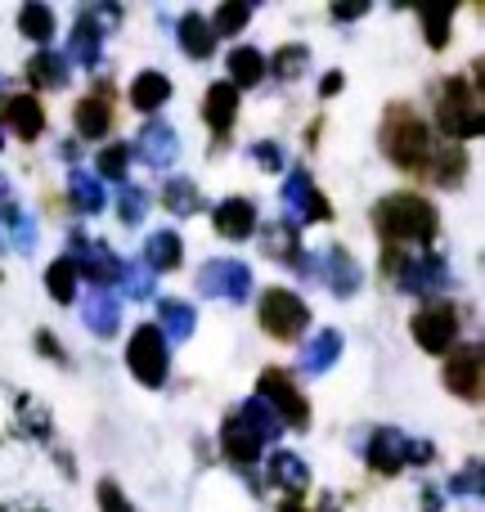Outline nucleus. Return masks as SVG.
Instances as JSON below:
<instances>
[{"label":"nucleus","instance_id":"f257e3e1","mask_svg":"<svg viewBox=\"0 0 485 512\" xmlns=\"http://www.w3.org/2000/svg\"><path fill=\"white\" fill-rule=\"evenodd\" d=\"M373 230L387 248H409V243L427 248L441 234V216H436L432 198L400 189V194H387L373 203Z\"/></svg>","mask_w":485,"mask_h":512},{"label":"nucleus","instance_id":"864d4df0","mask_svg":"<svg viewBox=\"0 0 485 512\" xmlns=\"http://www.w3.org/2000/svg\"><path fill=\"white\" fill-rule=\"evenodd\" d=\"M423 504H427V512H441V504H436V490H427V495H423Z\"/></svg>","mask_w":485,"mask_h":512},{"label":"nucleus","instance_id":"72a5a7b5","mask_svg":"<svg viewBox=\"0 0 485 512\" xmlns=\"http://www.w3.org/2000/svg\"><path fill=\"white\" fill-rule=\"evenodd\" d=\"M337 355H342V333H337V328H319L315 342H310L306 355H301V369L319 378V373H328L337 364Z\"/></svg>","mask_w":485,"mask_h":512},{"label":"nucleus","instance_id":"423d86ee","mask_svg":"<svg viewBox=\"0 0 485 512\" xmlns=\"http://www.w3.org/2000/svg\"><path fill=\"white\" fill-rule=\"evenodd\" d=\"M256 400L279 418V427H292V432H306L310 427V400L301 396V387L292 382L288 369H261V378H256Z\"/></svg>","mask_w":485,"mask_h":512},{"label":"nucleus","instance_id":"aec40b11","mask_svg":"<svg viewBox=\"0 0 485 512\" xmlns=\"http://www.w3.org/2000/svg\"><path fill=\"white\" fill-rule=\"evenodd\" d=\"M265 477H270V486L283 490L288 499H301V495L310 490V468H306V459H301V454H292V450H274L270 463H265Z\"/></svg>","mask_w":485,"mask_h":512},{"label":"nucleus","instance_id":"9d476101","mask_svg":"<svg viewBox=\"0 0 485 512\" xmlns=\"http://www.w3.org/2000/svg\"><path fill=\"white\" fill-rule=\"evenodd\" d=\"M198 288L203 297H216V301H230V306H243L252 297V270L239 261V256H216L198 270Z\"/></svg>","mask_w":485,"mask_h":512},{"label":"nucleus","instance_id":"58836bf2","mask_svg":"<svg viewBox=\"0 0 485 512\" xmlns=\"http://www.w3.org/2000/svg\"><path fill=\"white\" fill-rule=\"evenodd\" d=\"M247 23H252V5H243V0H230V5H221L212 18H207L212 36H239Z\"/></svg>","mask_w":485,"mask_h":512},{"label":"nucleus","instance_id":"2f4dec72","mask_svg":"<svg viewBox=\"0 0 485 512\" xmlns=\"http://www.w3.org/2000/svg\"><path fill=\"white\" fill-rule=\"evenodd\" d=\"M225 68H230V86L234 90H252V86H261V77H265V54L256 50V45H234L230 50V59H225Z\"/></svg>","mask_w":485,"mask_h":512},{"label":"nucleus","instance_id":"39448f33","mask_svg":"<svg viewBox=\"0 0 485 512\" xmlns=\"http://www.w3.org/2000/svg\"><path fill=\"white\" fill-rule=\"evenodd\" d=\"M387 279L396 283L400 292H409V297H436V292L454 288L450 261H445L441 252H405L400 248L396 265L387 270Z\"/></svg>","mask_w":485,"mask_h":512},{"label":"nucleus","instance_id":"5701e85b","mask_svg":"<svg viewBox=\"0 0 485 512\" xmlns=\"http://www.w3.org/2000/svg\"><path fill=\"white\" fill-rule=\"evenodd\" d=\"M221 450H225V459H230L234 468H252V463L261 459L265 445L256 441L252 427H247L239 414H225V423H221Z\"/></svg>","mask_w":485,"mask_h":512},{"label":"nucleus","instance_id":"6e6d98bb","mask_svg":"<svg viewBox=\"0 0 485 512\" xmlns=\"http://www.w3.org/2000/svg\"><path fill=\"white\" fill-rule=\"evenodd\" d=\"M0 149H5V144H0Z\"/></svg>","mask_w":485,"mask_h":512},{"label":"nucleus","instance_id":"4c0bfd02","mask_svg":"<svg viewBox=\"0 0 485 512\" xmlns=\"http://www.w3.org/2000/svg\"><path fill=\"white\" fill-rule=\"evenodd\" d=\"M234 414H239L243 423L252 427V436H256V441H261V445L279 441V432H283V427H279V418H274L270 409H265L256 396H252V400H243V409H234Z\"/></svg>","mask_w":485,"mask_h":512},{"label":"nucleus","instance_id":"f03ea898","mask_svg":"<svg viewBox=\"0 0 485 512\" xmlns=\"http://www.w3.org/2000/svg\"><path fill=\"white\" fill-rule=\"evenodd\" d=\"M432 149V126L423 122V113H414L409 104H387V113H382V153H387L391 167L423 171Z\"/></svg>","mask_w":485,"mask_h":512},{"label":"nucleus","instance_id":"9b49d317","mask_svg":"<svg viewBox=\"0 0 485 512\" xmlns=\"http://www.w3.org/2000/svg\"><path fill=\"white\" fill-rule=\"evenodd\" d=\"M68 261H72V270H77V279H86L90 288H117L122 265H126V261H117V252L108 248V243H95V239H86V234H72Z\"/></svg>","mask_w":485,"mask_h":512},{"label":"nucleus","instance_id":"473e14b6","mask_svg":"<svg viewBox=\"0 0 485 512\" xmlns=\"http://www.w3.org/2000/svg\"><path fill=\"white\" fill-rule=\"evenodd\" d=\"M27 86H36V90H63L68 86V59L63 54H54V50H41L36 59H27Z\"/></svg>","mask_w":485,"mask_h":512},{"label":"nucleus","instance_id":"37998d69","mask_svg":"<svg viewBox=\"0 0 485 512\" xmlns=\"http://www.w3.org/2000/svg\"><path fill=\"white\" fill-rule=\"evenodd\" d=\"M450 27H454V9H423V32L432 50L450 45Z\"/></svg>","mask_w":485,"mask_h":512},{"label":"nucleus","instance_id":"ddd939ff","mask_svg":"<svg viewBox=\"0 0 485 512\" xmlns=\"http://www.w3.org/2000/svg\"><path fill=\"white\" fill-rule=\"evenodd\" d=\"M283 207H288V221L297 225V230H301V225H324V221H333V203L319 194L315 180H310L301 167H292L288 180H283Z\"/></svg>","mask_w":485,"mask_h":512},{"label":"nucleus","instance_id":"c9c22d12","mask_svg":"<svg viewBox=\"0 0 485 512\" xmlns=\"http://www.w3.org/2000/svg\"><path fill=\"white\" fill-rule=\"evenodd\" d=\"M162 203H167L171 216H198L207 207V198L198 194V185L189 176H171L167 189H162Z\"/></svg>","mask_w":485,"mask_h":512},{"label":"nucleus","instance_id":"bb28decb","mask_svg":"<svg viewBox=\"0 0 485 512\" xmlns=\"http://www.w3.org/2000/svg\"><path fill=\"white\" fill-rule=\"evenodd\" d=\"M423 171H427V180H436L441 189L463 185V171H468V149H463V144H436Z\"/></svg>","mask_w":485,"mask_h":512},{"label":"nucleus","instance_id":"6ab92c4d","mask_svg":"<svg viewBox=\"0 0 485 512\" xmlns=\"http://www.w3.org/2000/svg\"><path fill=\"white\" fill-rule=\"evenodd\" d=\"M0 239H5L9 248H18V252L36 248V225H32V216H23V207L14 203L5 176H0Z\"/></svg>","mask_w":485,"mask_h":512},{"label":"nucleus","instance_id":"ea45409f","mask_svg":"<svg viewBox=\"0 0 485 512\" xmlns=\"http://www.w3.org/2000/svg\"><path fill=\"white\" fill-rule=\"evenodd\" d=\"M306 63H310L306 45H279V50H274V59H270V72H274V77H283V81H297L301 72H306Z\"/></svg>","mask_w":485,"mask_h":512},{"label":"nucleus","instance_id":"b1692460","mask_svg":"<svg viewBox=\"0 0 485 512\" xmlns=\"http://www.w3.org/2000/svg\"><path fill=\"white\" fill-rule=\"evenodd\" d=\"M140 265H144L149 274H171V270H180V265H185V239H180L176 230L149 234V239H144Z\"/></svg>","mask_w":485,"mask_h":512},{"label":"nucleus","instance_id":"3c124183","mask_svg":"<svg viewBox=\"0 0 485 512\" xmlns=\"http://www.w3.org/2000/svg\"><path fill=\"white\" fill-rule=\"evenodd\" d=\"M342 86H346V77H342V72H324V81H319V95H324V99H333Z\"/></svg>","mask_w":485,"mask_h":512},{"label":"nucleus","instance_id":"412c9836","mask_svg":"<svg viewBox=\"0 0 485 512\" xmlns=\"http://www.w3.org/2000/svg\"><path fill=\"white\" fill-rule=\"evenodd\" d=\"M81 319L95 337H113L122 328V297L113 288H90V297L81 301Z\"/></svg>","mask_w":485,"mask_h":512},{"label":"nucleus","instance_id":"c756f323","mask_svg":"<svg viewBox=\"0 0 485 512\" xmlns=\"http://www.w3.org/2000/svg\"><path fill=\"white\" fill-rule=\"evenodd\" d=\"M167 99H171V77H167V72H158V68L135 72V81H131V104L140 108V113H158Z\"/></svg>","mask_w":485,"mask_h":512},{"label":"nucleus","instance_id":"8fccbe9b","mask_svg":"<svg viewBox=\"0 0 485 512\" xmlns=\"http://www.w3.org/2000/svg\"><path fill=\"white\" fill-rule=\"evenodd\" d=\"M279 512H315V508H306V504H301V499H283ZM319 512H342V508H337L333 499H324V504H319Z\"/></svg>","mask_w":485,"mask_h":512},{"label":"nucleus","instance_id":"a211bd4d","mask_svg":"<svg viewBox=\"0 0 485 512\" xmlns=\"http://www.w3.org/2000/svg\"><path fill=\"white\" fill-rule=\"evenodd\" d=\"M0 122H5L18 140L32 144L36 135H45V108L36 95H5L0 99Z\"/></svg>","mask_w":485,"mask_h":512},{"label":"nucleus","instance_id":"49530a36","mask_svg":"<svg viewBox=\"0 0 485 512\" xmlns=\"http://www.w3.org/2000/svg\"><path fill=\"white\" fill-rule=\"evenodd\" d=\"M95 499H99V512H135V504L122 495V486H117V481H99Z\"/></svg>","mask_w":485,"mask_h":512},{"label":"nucleus","instance_id":"393cba45","mask_svg":"<svg viewBox=\"0 0 485 512\" xmlns=\"http://www.w3.org/2000/svg\"><path fill=\"white\" fill-rule=\"evenodd\" d=\"M203 122L212 126L216 135H230V126L239 122V90L230 81H216L203 95Z\"/></svg>","mask_w":485,"mask_h":512},{"label":"nucleus","instance_id":"1a4fd4ad","mask_svg":"<svg viewBox=\"0 0 485 512\" xmlns=\"http://www.w3.org/2000/svg\"><path fill=\"white\" fill-rule=\"evenodd\" d=\"M409 333L423 346L427 355H450L459 342V306L450 301H427L414 319H409Z\"/></svg>","mask_w":485,"mask_h":512},{"label":"nucleus","instance_id":"2eb2a0df","mask_svg":"<svg viewBox=\"0 0 485 512\" xmlns=\"http://www.w3.org/2000/svg\"><path fill=\"white\" fill-rule=\"evenodd\" d=\"M315 274L333 288V297H355V292L364 288V270H360V261H355L351 252L342 248V243H333V248H324L319 252V261H315Z\"/></svg>","mask_w":485,"mask_h":512},{"label":"nucleus","instance_id":"f3484780","mask_svg":"<svg viewBox=\"0 0 485 512\" xmlns=\"http://www.w3.org/2000/svg\"><path fill=\"white\" fill-rule=\"evenodd\" d=\"M212 225H216V234L230 239V243H243V239H252V234L261 230V221H256V203L252 198H243V194L216 203L212 207Z\"/></svg>","mask_w":485,"mask_h":512},{"label":"nucleus","instance_id":"7ed1b4c3","mask_svg":"<svg viewBox=\"0 0 485 512\" xmlns=\"http://www.w3.org/2000/svg\"><path fill=\"white\" fill-rule=\"evenodd\" d=\"M436 126L450 135V144L477 140V135L485 131L481 90L472 86L468 77H445L441 86H436Z\"/></svg>","mask_w":485,"mask_h":512},{"label":"nucleus","instance_id":"4468645a","mask_svg":"<svg viewBox=\"0 0 485 512\" xmlns=\"http://www.w3.org/2000/svg\"><path fill=\"white\" fill-rule=\"evenodd\" d=\"M261 248L270 261H283L288 270L297 274H315V256H306V248H301V230L288 221V216H279V221H270L261 230Z\"/></svg>","mask_w":485,"mask_h":512},{"label":"nucleus","instance_id":"a878e982","mask_svg":"<svg viewBox=\"0 0 485 512\" xmlns=\"http://www.w3.org/2000/svg\"><path fill=\"white\" fill-rule=\"evenodd\" d=\"M194 324H198V310L180 297H162L158 301V333L167 337V346H180L194 337Z\"/></svg>","mask_w":485,"mask_h":512},{"label":"nucleus","instance_id":"de8ad7c7","mask_svg":"<svg viewBox=\"0 0 485 512\" xmlns=\"http://www.w3.org/2000/svg\"><path fill=\"white\" fill-rule=\"evenodd\" d=\"M252 158L261 162L265 171H274V176L283 171V149H279V144H270V140H256V144H252Z\"/></svg>","mask_w":485,"mask_h":512},{"label":"nucleus","instance_id":"0eeeda50","mask_svg":"<svg viewBox=\"0 0 485 512\" xmlns=\"http://www.w3.org/2000/svg\"><path fill=\"white\" fill-rule=\"evenodd\" d=\"M256 324H261V333L274 337V342H297L310 328V306L292 288H265L261 306H256Z\"/></svg>","mask_w":485,"mask_h":512},{"label":"nucleus","instance_id":"dca6fc26","mask_svg":"<svg viewBox=\"0 0 485 512\" xmlns=\"http://www.w3.org/2000/svg\"><path fill=\"white\" fill-rule=\"evenodd\" d=\"M131 158H140L144 167H153V171H167L171 162L180 158V135H176V126H167V122H149L140 135H135Z\"/></svg>","mask_w":485,"mask_h":512},{"label":"nucleus","instance_id":"f704fd0d","mask_svg":"<svg viewBox=\"0 0 485 512\" xmlns=\"http://www.w3.org/2000/svg\"><path fill=\"white\" fill-rule=\"evenodd\" d=\"M54 27H59V18H54V9L41 5V0H27V5L18 9V32H23L27 41L50 45L54 41Z\"/></svg>","mask_w":485,"mask_h":512},{"label":"nucleus","instance_id":"09e8293b","mask_svg":"<svg viewBox=\"0 0 485 512\" xmlns=\"http://www.w3.org/2000/svg\"><path fill=\"white\" fill-rule=\"evenodd\" d=\"M36 351H41V355H50V360H68V351H63V346L59 342H54V333H36Z\"/></svg>","mask_w":485,"mask_h":512},{"label":"nucleus","instance_id":"6e6552de","mask_svg":"<svg viewBox=\"0 0 485 512\" xmlns=\"http://www.w3.org/2000/svg\"><path fill=\"white\" fill-rule=\"evenodd\" d=\"M126 369H131V378L144 382L149 391L167 387L171 346H167V337L158 333V324H140V328H135V337L126 342Z\"/></svg>","mask_w":485,"mask_h":512},{"label":"nucleus","instance_id":"603ef678","mask_svg":"<svg viewBox=\"0 0 485 512\" xmlns=\"http://www.w3.org/2000/svg\"><path fill=\"white\" fill-rule=\"evenodd\" d=\"M364 14H369V5H333L337 23H351V18H364Z\"/></svg>","mask_w":485,"mask_h":512},{"label":"nucleus","instance_id":"7c9ffc66","mask_svg":"<svg viewBox=\"0 0 485 512\" xmlns=\"http://www.w3.org/2000/svg\"><path fill=\"white\" fill-rule=\"evenodd\" d=\"M68 203L77 207L81 216H99L104 212V203H108V194H104V180L99 176H90V171H72L68 176Z\"/></svg>","mask_w":485,"mask_h":512},{"label":"nucleus","instance_id":"79ce46f5","mask_svg":"<svg viewBox=\"0 0 485 512\" xmlns=\"http://www.w3.org/2000/svg\"><path fill=\"white\" fill-rule=\"evenodd\" d=\"M144 212H149V194H144V189L122 185V194H117V221L135 230V225H144Z\"/></svg>","mask_w":485,"mask_h":512},{"label":"nucleus","instance_id":"4be33fe9","mask_svg":"<svg viewBox=\"0 0 485 512\" xmlns=\"http://www.w3.org/2000/svg\"><path fill=\"white\" fill-rule=\"evenodd\" d=\"M68 63H81V68H99V59H104V32H99V23L81 9L77 23H72V36H68V54H63Z\"/></svg>","mask_w":485,"mask_h":512},{"label":"nucleus","instance_id":"5fc2aeb1","mask_svg":"<svg viewBox=\"0 0 485 512\" xmlns=\"http://www.w3.org/2000/svg\"><path fill=\"white\" fill-rule=\"evenodd\" d=\"M0 512H45V508H0Z\"/></svg>","mask_w":485,"mask_h":512},{"label":"nucleus","instance_id":"cd10ccee","mask_svg":"<svg viewBox=\"0 0 485 512\" xmlns=\"http://www.w3.org/2000/svg\"><path fill=\"white\" fill-rule=\"evenodd\" d=\"M176 36H180V50L189 54V59H212V50H216V36H212V27H207V18L198 14V9H189V14H180V23H176Z\"/></svg>","mask_w":485,"mask_h":512},{"label":"nucleus","instance_id":"20e7f679","mask_svg":"<svg viewBox=\"0 0 485 512\" xmlns=\"http://www.w3.org/2000/svg\"><path fill=\"white\" fill-rule=\"evenodd\" d=\"M432 459H436L432 445L405 436L400 427H378V432L369 436V445H364V463H369L378 477H396V472L414 468V463H432Z\"/></svg>","mask_w":485,"mask_h":512},{"label":"nucleus","instance_id":"a19ab883","mask_svg":"<svg viewBox=\"0 0 485 512\" xmlns=\"http://www.w3.org/2000/svg\"><path fill=\"white\" fill-rule=\"evenodd\" d=\"M99 180H122L126 185V167H131V144H104L95 158Z\"/></svg>","mask_w":485,"mask_h":512},{"label":"nucleus","instance_id":"c85d7f7f","mask_svg":"<svg viewBox=\"0 0 485 512\" xmlns=\"http://www.w3.org/2000/svg\"><path fill=\"white\" fill-rule=\"evenodd\" d=\"M72 122H77L81 140H104L108 126H113V108H108V95H86L77 108H72Z\"/></svg>","mask_w":485,"mask_h":512},{"label":"nucleus","instance_id":"c03bdc74","mask_svg":"<svg viewBox=\"0 0 485 512\" xmlns=\"http://www.w3.org/2000/svg\"><path fill=\"white\" fill-rule=\"evenodd\" d=\"M481 486H485V468H481V459H472L463 472H454L450 477V495H468V499H481Z\"/></svg>","mask_w":485,"mask_h":512},{"label":"nucleus","instance_id":"a18cd8bd","mask_svg":"<svg viewBox=\"0 0 485 512\" xmlns=\"http://www.w3.org/2000/svg\"><path fill=\"white\" fill-rule=\"evenodd\" d=\"M117 283H126V297H153V274L144 270V265H122V279Z\"/></svg>","mask_w":485,"mask_h":512},{"label":"nucleus","instance_id":"e433bc0d","mask_svg":"<svg viewBox=\"0 0 485 512\" xmlns=\"http://www.w3.org/2000/svg\"><path fill=\"white\" fill-rule=\"evenodd\" d=\"M45 292H50V301H59V306H72V301H77V270H72L68 256L45 265Z\"/></svg>","mask_w":485,"mask_h":512},{"label":"nucleus","instance_id":"f8f14e48","mask_svg":"<svg viewBox=\"0 0 485 512\" xmlns=\"http://www.w3.org/2000/svg\"><path fill=\"white\" fill-rule=\"evenodd\" d=\"M441 382H445L450 396L477 405L481 391H485V351H481V342H468V346H459V351H450V360H445V369H441Z\"/></svg>","mask_w":485,"mask_h":512}]
</instances>
